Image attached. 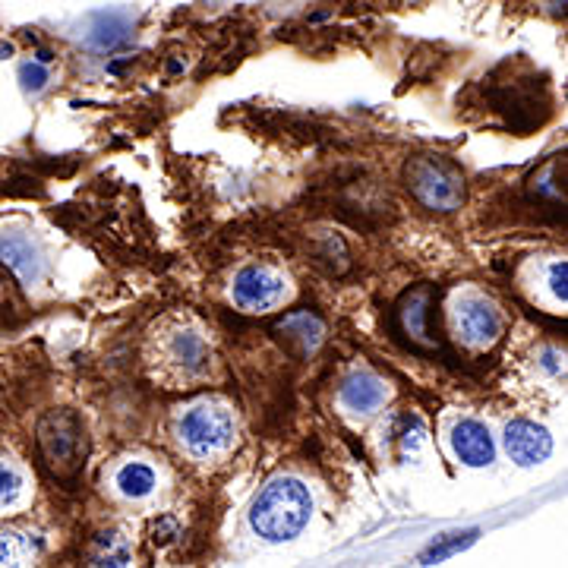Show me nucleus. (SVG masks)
Segmentation results:
<instances>
[{
	"label": "nucleus",
	"mask_w": 568,
	"mask_h": 568,
	"mask_svg": "<svg viewBox=\"0 0 568 568\" xmlns=\"http://www.w3.org/2000/svg\"><path fill=\"white\" fill-rule=\"evenodd\" d=\"M452 449H455L458 461L468 464V468H486V464H493V458H496L493 436H490V430H486L480 420H461V423H455Z\"/></svg>",
	"instance_id": "obj_10"
},
{
	"label": "nucleus",
	"mask_w": 568,
	"mask_h": 568,
	"mask_svg": "<svg viewBox=\"0 0 568 568\" xmlns=\"http://www.w3.org/2000/svg\"><path fill=\"white\" fill-rule=\"evenodd\" d=\"M452 326H455L458 341H464L468 348H490L502 332V319H499V310L486 297L461 294L452 307Z\"/></svg>",
	"instance_id": "obj_5"
},
{
	"label": "nucleus",
	"mask_w": 568,
	"mask_h": 568,
	"mask_svg": "<svg viewBox=\"0 0 568 568\" xmlns=\"http://www.w3.org/2000/svg\"><path fill=\"white\" fill-rule=\"evenodd\" d=\"M117 490L127 499H146L155 490V471L142 461H130L117 471Z\"/></svg>",
	"instance_id": "obj_14"
},
{
	"label": "nucleus",
	"mask_w": 568,
	"mask_h": 568,
	"mask_svg": "<svg viewBox=\"0 0 568 568\" xmlns=\"http://www.w3.org/2000/svg\"><path fill=\"white\" fill-rule=\"evenodd\" d=\"M385 398H389V389H385V382L376 373H354L341 385V404L354 414L379 411Z\"/></svg>",
	"instance_id": "obj_12"
},
{
	"label": "nucleus",
	"mask_w": 568,
	"mask_h": 568,
	"mask_svg": "<svg viewBox=\"0 0 568 568\" xmlns=\"http://www.w3.org/2000/svg\"><path fill=\"white\" fill-rule=\"evenodd\" d=\"M0 562H7V565L19 562V540L13 534H0Z\"/></svg>",
	"instance_id": "obj_20"
},
{
	"label": "nucleus",
	"mask_w": 568,
	"mask_h": 568,
	"mask_svg": "<svg viewBox=\"0 0 568 568\" xmlns=\"http://www.w3.org/2000/svg\"><path fill=\"white\" fill-rule=\"evenodd\" d=\"M474 540H477V531H468V534H445L439 543H433L430 550L420 556V565H436V562H442V559H449V556L461 553L464 546H471Z\"/></svg>",
	"instance_id": "obj_16"
},
{
	"label": "nucleus",
	"mask_w": 568,
	"mask_h": 568,
	"mask_svg": "<svg viewBox=\"0 0 568 568\" xmlns=\"http://www.w3.org/2000/svg\"><path fill=\"white\" fill-rule=\"evenodd\" d=\"M0 259L10 266L19 281L35 284L42 278V253H38L35 240L23 231H4L0 234Z\"/></svg>",
	"instance_id": "obj_11"
},
{
	"label": "nucleus",
	"mask_w": 568,
	"mask_h": 568,
	"mask_svg": "<svg viewBox=\"0 0 568 568\" xmlns=\"http://www.w3.org/2000/svg\"><path fill=\"white\" fill-rule=\"evenodd\" d=\"M35 60H38V64H45V67H48V64H51V60H54V54L42 48V51H38V54H35Z\"/></svg>",
	"instance_id": "obj_21"
},
{
	"label": "nucleus",
	"mask_w": 568,
	"mask_h": 568,
	"mask_svg": "<svg viewBox=\"0 0 568 568\" xmlns=\"http://www.w3.org/2000/svg\"><path fill=\"white\" fill-rule=\"evenodd\" d=\"M38 445H42L45 461L60 477H70L79 471L86 458V430L79 426L76 414L70 411H51L42 426H38Z\"/></svg>",
	"instance_id": "obj_3"
},
{
	"label": "nucleus",
	"mask_w": 568,
	"mask_h": 568,
	"mask_svg": "<svg viewBox=\"0 0 568 568\" xmlns=\"http://www.w3.org/2000/svg\"><path fill=\"white\" fill-rule=\"evenodd\" d=\"M505 452L521 468H537L553 455V436L534 420H512L505 426Z\"/></svg>",
	"instance_id": "obj_8"
},
{
	"label": "nucleus",
	"mask_w": 568,
	"mask_h": 568,
	"mask_svg": "<svg viewBox=\"0 0 568 568\" xmlns=\"http://www.w3.org/2000/svg\"><path fill=\"white\" fill-rule=\"evenodd\" d=\"M180 442L187 445L196 458H215L231 449L234 442V417L215 404H196L180 420Z\"/></svg>",
	"instance_id": "obj_4"
},
{
	"label": "nucleus",
	"mask_w": 568,
	"mask_h": 568,
	"mask_svg": "<svg viewBox=\"0 0 568 568\" xmlns=\"http://www.w3.org/2000/svg\"><path fill=\"white\" fill-rule=\"evenodd\" d=\"M404 184L430 212H455L464 202V174L445 155H414L404 165Z\"/></svg>",
	"instance_id": "obj_2"
},
{
	"label": "nucleus",
	"mask_w": 568,
	"mask_h": 568,
	"mask_svg": "<svg viewBox=\"0 0 568 568\" xmlns=\"http://www.w3.org/2000/svg\"><path fill=\"white\" fill-rule=\"evenodd\" d=\"M130 550L120 534H101L92 550V565H127Z\"/></svg>",
	"instance_id": "obj_15"
},
{
	"label": "nucleus",
	"mask_w": 568,
	"mask_h": 568,
	"mask_svg": "<svg viewBox=\"0 0 568 568\" xmlns=\"http://www.w3.org/2000/svg\"><path fill=\"white\" fill-rule=\"evenodd\" d=\"M231 294L240 310L266 313L288 297V278L272 266H247L243 272H237Z\"/></svg>",
	"instance_id": "obj_6"
},
{
	"label": "nucleus",
	"mask_w": 568,
	"mask_h": 568,
	"mask_svg": "<svg viewBox=\"0 0 568 568\" xmlns=\"http://www.w3.org/2000/svg\"><path fill=\"white\" fill-rule=\"evenodd\" d=\"M433 303H436V291L430 288V284H420V288L404 294L395 307L398 335L408 344H414V348H423V351L436 348V335H433V326H430Z\"/></svg>",
	"instance_id": "obj_7"
},
{
	"label": "nucleus",
	"mask_w": 568,
	"mask_h": 568,
	"mask_svg": "<svg viewBox=\"0 0 568 568\" xmlns=\"http://www.w3.org/2000/svg\"><path fill=\"white\" fill-rule=\"evenodd\" d=\"M313 515V496L297 477H275L262 486L250 509V527L262 543H288Z\"/></svg>",
	"instance_id": "obj_1"
},
{
	"label": "nucleus",
	"mask_w": 568,
	"mask_h": 568,
	"mask_svg": "<svg viewBox=\"0 0 568 568\" xmlns=\"http://www.w3.org/2000/svg\"><path fill=\"white\" fill-rule=\"evenodd\" d=\"M550 291L556 294V300H562V303L568 300V266H565V259L550 266Z\"/></svg>",
	"instance_id": "obj_19"
},
{
	"label": "nucleus",
	"mask_w": 568,
	"mask_h": 568,
	"mask_svg": "<svg viewBox=\"0 0 568 568\" xmlns=\"http://www.w3.org/2000/svg\"><path fill=\"white\" fill-rule=\"evenodd\" d=\"M171 357L187 373H202L209 367V348L196 332H177L174 341H171Z\"/></svg>",
	"instance_id": "obj_13"
},
{
	"label": "nucleus",
	"mask_w": 568,
	"mask_h": 568,
	"mask_svg": "<svg viewBox=\"0 0 568 568\" xmlns=\"http://www.w3.org/2000/svg\"><path fill=\"white\" fill-rule=\"evenodd\" d=\"M272 332L278 335L284 348H291L300 357H310L319 351L322 338H326V322L310 310H297V313H288L284 319H278Z\"/></svg>",
	"instance_id": "obj_9"
},
{
	"label": "nucleus",
	"mask_w": 568,
	"mask_h": 568,
	"mask_svg": "<svg viewBox=\"0 0 568 568\" xmlns=\"http://www.w3.org/2000/svg\"><path fill=\"white\" fill-rule=\"evenodd\" d=\"M23 474H19L10 461L0 458V509H10L23 496Z\"/></svg>",
	"instance_id": "obj_17"
},
{
	"label": "nucleus",
	"mask_w": 568,
	"mask_h": 568,
	"mask_svg": "<svg viewBox=\"0 0 568 568\" xmlns=\"http://www.w3.org/2000/svg\"><path fill=\"white\" fill-rule=\"evenodd\" d=\"M10 54H13V45H0V60L10 57Z\"/></svg>",
	"instance_id": "obj_22"
},
{
	"label": "nucleus",
	"mask_w": 568,
	"mask_h": 568,
	"mask_svg": "<svg viewBox=\"0 0 568 568\" xmlns=\"http://www.w3.org/2000/svg\"><path fill=\"white\" fill-rule=\"evenodd\" d=\"M48 79H51L48 67L38 64V60H29V64L19 67V83H23L26 92H42L48 86Z\"/></svg>",
	"instance_id": "obj_18"
}]
</instances>
